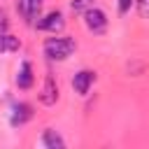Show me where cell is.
Masks as SVG:
<instances>
[{
	"label": "cell",
	"instance_id": "1",
	"mask_svg": "<svg viewBox=\"0 0 149 149\" xmlns=\"http://www.w3.org/2000/svg\"><path fill=\"white\" fill-rule=\"evenodd\" d=\"M74 40L72 37H47L44 40V56L49 61H65L74 51Z\"/></svg>",
	"mask_w": 149,
	"mask_h": 149
},
{
	"label": "cell",
	"instance_id": "2",
	"mask_svg": "<svg viewBox=\"0 0 149 149\" xmlns=\"http://www.w3.org/2000/svg\"><path fill=\"white\" fill-rule=\"evenodd\" d=\"M84 21H86V28H88L91 33H95V35L105 33V28H107V16H105V12H102V9H95V7H91V9L84 12Z\"/></svg>",
	"mask_w": 149,
	"mask_h": 149
},
{
	"label": "cell",
	"instance_id": "3",
	"mask_svg": "<svg viewBox=\"0 0 149 149\" xmlns=\"http://www.w3.org/2000/svg\"><path fill=\"white\" fill-rule=\"evenodd\" d=\"M93 81H95V72H91V70H79V72L72 77V88H74V93L86 95Z\"/></svg>",
	"mask_w": 149,
	"mask_h": 149
},
{
	"label": "cell",
	"instance_id": "4",
	"mask_svg": "<svg viewBox=\"0 0 149 149\" xmlns=\"http://www.w3.org/2000/svg\"><path fill=\"white\" fill-rule=\"evenodd\" d=\"M63 26H65V19H63L61 12H49L42 21H37V28H40V30H49V33H54V35L61 33Z\"/></svg>",
	"mask_w": 149,
	"mask_h": 149
},
{
	"label": "cell",
	"instance_id": "5",
	"mask_svg": "<svg viewBox=\"0 0 149 149\" xmlns=\"http://www.w3.org/2000/svg\"><path fill=\"white\" fill-rule=\"evenodd\" d=\"M56 98H58V86H56L54 77H51V74H47L44 86H42V91H40V102H42V105H54V102H56Z\"/></svg>",
	"mask_w": 149,
	"mask_h": 149
},
{
	"label": "cell",
	"instance_id": "6",
	"mask_svg": "<svg viewBox=\"0 0 149 149\" xmlns=\"http://www.w3.org/2000/svg\"><path fill=\"white\" fill-rule=\"evenodd\" d=\"M30 116H33V109H30V105H26V102H19V105H14V107H12L9 123H12V126H23V123H26Z\"/></svg>",
	"mask_w": 149,
	"mask_h": 149
},
{
	"label": "cell",
	"instance_id": "7",
	"mask_svg": "<svg viewBox=\"0 0 149 149\" xmlns=\"http://www.w3.org/2000/svg\"><path fill=\"white\" fill-rule=\"evenodd\" d=\"M16 84H19V88H30L33 86V68H30L28 61L21 63L19 74H16Z\"/></svg>",
	"mask_w": 149,
	"mask_h": 149
},
{
	"label": "cell",
	"instance_id": "8",
	"mask_svg": "<svg viewBox=\"0 0 149 149\" xmlns=\"http://www.w3.org/2000/svg\"><path fill=\"white\" fill-rule=\"evenodd\" d=\"M42 144H44L47 149H63V147H65L63 137H61L56 130H51V128L44 130V135H42Z\"/></svg>",
	"mask_w": 149,
	"mask_h": 149
},
{
	"label": "cell",
	"instance_id": "9",
	"mask_svg": "<svg viewBox=\"0 0 149 149\" xmlns=\"http://www.w3.org/2000/svg\"><path fill=\"white\" fill-rule=\"evenodd\" d=\"M42 5H44V0H21V12L26 19H35L37 12L42 9Z\"/></svg>",
	"mask_w": 149,
	"mask_h": 149
},
{
	"label": "cell",
	"instance_id": "10",
	"mask_svg": "<svg viewBox=\"0 0 149 149\" xmlns=\"http://www.w3.org/2000/svg\"><path fill=\"white\" fill-rule=\"evenodd\" d=\"M21 44H19V40L14 37V35H7V33H0V54H5V51H16Z\"/></svg>",
	"mask_w": 149,
	"mask_h": 149
},
{
	"label": "cell",
	"instance_id": "11",
	"mask_svg": "<svg viewBox=\"0 0 149 149\" xmlns=\"http://www.w3.org/2000/svg\"><path fill=\"white\" fill-rule=\"evenodd\" d=\"M70 7H72V12H86L93 7V0H72Z\"/></svg>",
	"mask_w": 149,
	"mask_h": 149
},
{
	"label": "cell",
	"instance_id": "12",
	"mask_svg": "<svg viewBox=\"0 0 149 149\" xmlns=\"http://www.w3.org/2000/svg\"><path fill=\"white\" fill-rule=\"evenodd\" d=\"M137 12L142 19H149V0H137Z\"/></svg>",
	"mask_w": 149,
	"mask_h": 149
},
{
	"label": "cell",
	"instance_id": "13",
	"mask_svg": "<svg viewBox=\"0 0 149 149\" xmlns=\"http://www.w3.org/2000/svg\"><path fill=\"white\" fill-rule=\"evenodd\" d=\"M7 23H9V21H7V12H5V9H0V33H5Z\"/></svg>",
	"mask_w": 149,
	"mask_h": 149
},
{
	"label": "cell",
	"instance_id": "14",
	"mask_svg": "<svg viewBox=\"0 0 149 149\" xmlns=\"http://www.w3.org/2000/svg\"><path fill=\"white\" fill-rule=\"evenodd\" d=\"M130 5H133V0H119V12L126 14V12L130 9Z\"/></svg>",
	"mask_w": 149,
	"mask_h": 149
}]
</instances>
